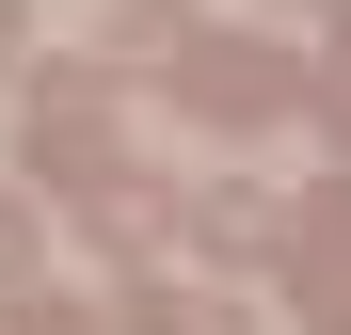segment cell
<instances>
[{"mask_svg": "<svg viewBox=\"0 0 351 335\" xmlns=\"http://www.w3.org/2000/svg\"><path fill=\"white\" fill-rule=\"evenodd\" d=\"M128 319H144V335H240V319H223V303H192V288H144Z\"/></svg>", "mask_w": 351, "mask_h": 335, "instance_id": "1", "label": "cell"}, {"mask_svg": "<svg viewBox=\"0 0 351 335\" xmlns=\"http://www.w3.org/2000/svg\"><path fill=\"white\" fill-rule=\"evenodd\" d=\"M16 335H80V319H64V303H16Z\"/></svg>", "mask_w": 351, "mask_h": 335, "instance_id": "2", "label": "cell"}, {"mask_svg": "<svg viewBox=\"0 0 351 335\" xmlns=\"http://www.w3.org/2000/svg\"><path fill=\"white\" fill-rule=\"evenodd\" d=\"M16 256H32V223H16V208H0V271H16Z\"/></svg>", "mask_w": 351, "mask_h": 335, "instance_id": "3", "label": "cell"}]
</instances>
